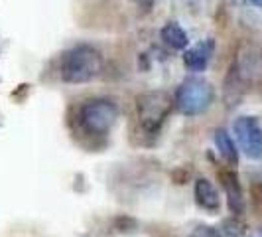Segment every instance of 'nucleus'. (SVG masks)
Returning a JSON list of instances; mask_svg holds the SVG:
<instances>
[{
	"instance_id": "f257e3e1",
	"label": "nucleus",
	"mask_w": 262,
	"mask_h": 237,
	"mask_svg": "<svg viewBox=\"0 0 262 237\" xmlns=\"http://www.w3.org/2000/svg\"><path fill=\"white\" fill-rule=\"evenodd\" d=\"M103 55L97 48L89 44H79L63 52L59 62L61 79L67 83H87L101 75L103 71Z\"/></svg>"
},
{
	"instance_id": "f03ea898",
	"label": "nucleus",
	"mask_w": 262,
	"mask_h": 237,
	"mask_svg": "<svg viewBox=\"0 0 262 237\" xmlns=\"http://www.w3.org/2000/svg\"><path fill=\"white\" fill-rule=\"evenodd\" d=\"M118 118V107L111 99H91L85 101L77 113L81 131L89 136H105L111 132Z\"/></svg>"
},
{
	"instance_id": "7ed1b4c3",
	"label": "nucleus",
	"mask_w": 262,
	"mask_h": 237,
	"mask_svg": "<svg viewBox=\"0 0 262 237\" xmlns=\"http://www.w3.org/2000/svg\"><path fill=\"white\" fill-rule=\"evenodd\" d=\"M215 99V89L209 81L201 77H189L178 87L173 103L180 113L187 117H195L205 113Z\"/></svg>"
},
{
	"instance_id": "20e7f679",
	"label": "nucleus",
	"mask_w": 262,
	"mask_h": 237,
	"mask_svg": "<svg viewBox=\"0 0 262 237\" xmlns=\"http://www.w3.org/2000/svg\"><path fill=\"white\" fill-rule=\"evenodd\" d=\"M171 109V97L164 91L144 93L136 99L138 125L146 134H158Z\"/></svg>"
},
{
	"instance_id": "39448f33",
	"label": "nucleus",
	"mask_w": 262,
	"mask_h": 237,
	"mask_svg": "<svg viewBox=\"0 0 262 237\" xmlns=\"http://www.w3.org/2000/svg\"><path fill=\"white\" fill-rule=\"evenodd\" d=\"M235 134L243 152L252 160L262 156V129L254 117H238L235 121Z\"/></svg>"
},
{
	"instance_id": "423d86ee",
	"label": "nucleus",
	"mask_w": 262,
	"mask_h": 237,
	"mask_svg": "<svg viewBox=\"0 0 262 237\" xmlns=\"http://www.w3.org/2000/svg\"><path fill=\"white\" fill-rule=\"evenodd\" d=\"M213 48H215L213 40H203V42H199L195 46H191L184 53V64L187 66V69L203 71L207 67V64H209L211 55H213Z\"/></svg>"
},
{
	"instance_id": "0eeeda50",
	"label": "nucleus",
	"mask_w": 262,
	"mask_h": 237,
	"mask_svg": "<svg viewBox=\"0 0 262 237\" xmlns=\"http://www.w3.org/2000/svg\"><path fill=\"white\" fill-rule=\"evenodd\" d=\"M193 194H195V202L199 208H203L205 211H219L221 208V200H219V192L215 190V186L211 184L207 178H199L193 188Z\"/></svg>"
},
{
	"instance_id": "6e6552de",
	"label": "nucleus",
	"mask_w": 262,
	"mask_h": 237,
	"mask_svg": "<svg viewBox=\"0 0 262 237\" xmlns=\"http://www.w3.org/2000/svg\"><path fill=\"white\" fill-rule=\"evenodd\" d=\"M221 180H223L225 194H227V202H229V210L235 215H241L245 211V198H243V188H241L236 174L235 172H223Z\"/></svg>"
},
{
	"instance_id": "1a4fd4ad",
	"label": "nucleus",
	"mask_w": 262,
	"mask_h": 237,
	"mask_svg": "<svg viewBox=\"0 0 262 237\" xmlns=\"http://www.w3.org/2000/svg\"><path fill=\"white\" fill-rule=\"evenodd\" d=\"M215 146L219 150V156L223 158L229 166H236V162H238V150H236L231 134L225 131V129H217L215 131Z\"/></svg>"
},
{
	"instance_id": "9d476101",
	"label": "nucleus",
	"mask_w": 262,
	"mask_h": 237,
	"mask_svg": "<svg viewBox=\"0 0 262 237\" xmlns=\"http://www.w3.org/2000/svg\"><path fill=\"white\" fill-rule=\"evenodd\" d=\"M162 40L171 50H184L187 46V34L178 22H168L166 26L162 28Z\"/></svg>"
},
{
	"instance_id": "9b49d317",
	"label": "nucleus",
	"mask_w": 262,
	"mask_h": 237,
	"mask_svg": "<svg viewBox=\"0 0 262 237\" xmlns=\"http://www.w3.org/2000/svg\"><path fill=\"white\" fill-rule=\"evenodd\" d=\"M189 237H221V233H219V231H215L213 227L199 225V227H195V229L191 231V235Z\"/></svg>"
},
{
	"instance_id": "f8f14e48",
	"label": "nucleus",
	"mask_w": 262,
	"mask_h": 237,
	"mask_svg": "<svg viewBox=\"0 0 262 237\" xmlns=\"http://www.w3.org/2000/svg\"><path fill=\"white\" fill-rule=\"evenodd\" d=\"M138 6H142V8H150L152 4H154V0H134Z\"/></svg>"
},
{
	"instance_id": "ddd939ff",
	"label": "nucleus",
	"mask_w": 262,
	"mask_h": 237,
	"mask_svg": "<svg viewBox=\"0 0 262 237\" xmlns=\"http://www.w3.org/2000/svg\"><path fill=\"white\" fill-rule=\"evenodd\" d=\"M252 2H254L256 6H262V0H252Z\"/></svg>"
}]
</instances>
